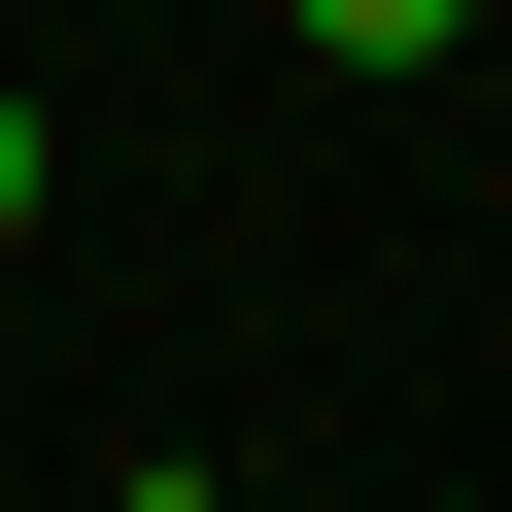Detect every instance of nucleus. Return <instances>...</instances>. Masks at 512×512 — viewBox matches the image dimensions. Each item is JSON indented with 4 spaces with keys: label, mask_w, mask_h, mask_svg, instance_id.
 <instances>
[{
    "label": "nucleus",
    "mask_w": 512,
    "mask_h": 512,
    "mask_svg": "<svg viewBox=\"0 0 512 512\" xmlns=\"http://www.w3.org/2000/svg\"><path fill=\"white\" fill-rule=\"evenodd\" d=\"M444 35H478V0H308V69H444Z\"/></svg>",
    "instance_id": "obj_1"
},
{
    "label": "nucleus",
    "mask_w": 512,
    "mask_h": 512,
    "mask_svg": "<svg viewBox=\"0 0 512 512\" xmlns=\"http://www.w3.org/2000/svg\"><path fill=\"white\" fill-rule=\"evenodd\" d=\"M0 239H35V103H0Z\"/></svg>",
    "instance_id": "obj_2"
}]
</instances>
